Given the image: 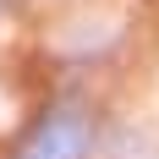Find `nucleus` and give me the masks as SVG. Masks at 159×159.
<instances>
[{"label":"nucleus","mask_w":159,"mask_h":159,"mask_svg":"<svg viewBox=\"0 0 159 159\" xmlns=\"http://www.w3.org/2000/svg\"><path fill=\"white\" fill-rule=\"evenodd\" d=\"M11 159H93V121L82 104H49L16 143Z\"/></svg>","instance_id":"obj_1"},{"label":"nucleus","mask_w":159,"mask_h":159,"mask_svg":"<svg viewBox=\"0 0 159 159\" xmlns=\"http://www.w3.org/2000/svg\"><path fill=\"white\" fill-rule=\"evenodd\" d=\"M99 159H159V143H148L143 132H121Z\"/></svg>","instance_id":"obj_2"}]
</instances>
